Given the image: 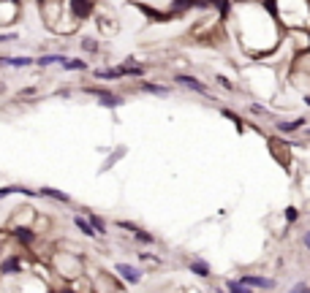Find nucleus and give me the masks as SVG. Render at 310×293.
<instances>
[{
    "label": "nucleus",
    "mask_w": 310,
    "mask_h": 293,
    "mask_svg": "<svg viewBox=\"0 0 310 293\" xmlns=\"http://www.w3.org/2000/svg\"><path fill=\"white\" fill-rule=\"evenodd\" d=\"M231 17H237L234 30H237L242 49L256 63H267L269 54H275V49L283 44L286 30L269 14V8L264 3H240L231 11Z\"/></svg>",
    "instance_id": "obj_1"
},
{
    "label": "nucleus",
    "mask_w": 310,
    "mask_h": 293,
    "mask_svg": "<svg viewBox=\"0 0 310 293\" xmlns=\"http://www.w3.org/2000/svg\"><path fill=\"white\" fill-rule=\"evenodd\" d=\"M283 30H310V0H264Z\"/></svg>",
    "instance_id": "obj_2"
},
{
    "label": "nucleus",
    "mask_w": 310,
    "mask_h": 293,
    "mask_svg": "<svg viewBox=\"0 0 310 293\" xmlns=\"http://www.w3.org/2000/svg\"><path fill=\"white\" fill-rule=\"evenodd\" d=\"M85 95H93V98H98V103L104 106V109H117V106L125 103V95L120 93H112V90L106 87H98V84H90V87H82Z\"/></svg>",
    "instance_id": "obj_3"
},
{
    "label": "nucleus",
    "mask_w": 310,
    "mask_h": 293,
    "mask_svg": "<svg viewBox=\"0 0 310 293\" xmlns=\"http://www.w3.org/2000/svg\"><path fill=\"white\" fill-rule=\"evenodd\" d=\"M171 82L177 84L180 90H188V93H196V95H204V98H212V90L207 82H201V79L191 76V73H174V79Z\"/></svg>",
    "instance_id": "obj_4"
},
{
    "label": "nucleus",
    "mask_w": 310,
    "mask_h": 293,
    "mask_svg": "<svg viewBox=\"0 0 310 293\" xmlns=\"http://www.w3.org/2000/svg\"><path fill=\"white\" fill-rule=\"evenodd\" d=\"M308 128V117H294V120H278L275 122V133L278 136H294L299 130Z\"/></svg>",
    "instance_id": "obj_5"
},
{
    "label": "nucleus",
    "mask_w": 310,
    "mask_h": 293,
    "mask_svg": "<svg viewBox=\"0 0 310 293\" xmlns=\"http://www.w3.org/2000/svg\"><path fill=\"white\" fill-rule=\"evenodd\" d=\"M114 271H117L120 277H123L125 282H128V285H139L141 282V269L139 266H134V264H125V261H120V264H114Z\"/></svg>",
    "instance_id": "obj_6"
},
{
    "label": "nucleus",
    "mask_w": 310,
    "mask_h": 293,
    "mask_svg": "<svg viewBox=\"0 0 310 293\" xmlns=\"http://www.w3.org/2000/svg\"><path fill=\"white\" fill-rule=\"evenodd\" d=\"M237 280L248 288H258V291H272V288H275V280L261 277V274H242V277H237Z\"/></svg>",
    "instance_id": "obj_7"
},
{
    "label": "nucleus",
    "mask_w": 310,
    "mask_h": 293,
    "mask_svg": "<svg viewBox=\"0 0 310 293\" xmlns=\"http://www.w3.org/2000/svg\"><path fill=\"white\" fill-rule=\"evenodd\" d=\"M136 93H147V95H169L171 93V87L169 84H158V82H139L136 84Z\"/></svg>",
    "instance_id": "obj_8"
},
{
    "label": "nucleus",
    "mask_w": 310,
    "mask_h": 293,
    "mask_svg": "<svg viewBox=\"0 0 310 293\" xmlns=\"http://www.w3.org/2000/svg\"><path fill=\"white\" fill-rule=\"evenodd\" d=\"M93 76L98 79V82H112V79H125V71H123V65H114V68H95Z\"/></svg>",
    "instance_id": "obj_9"
},
{
    "label": "nucleus",
    "mask_w": 310,
    "mask_h": 293,
    "mask_svg": "<svg viewBox=\"0 0 310 293\" xmlns=\"http://www.w3.org/2000/svg\"><path fill=\"white\" fill-rule=\"evenodd\" d=\"M19 271H22V258H19V255H8V258L0 261V274L3 277L19 274Z\"/></svg>",
    "instance_id": "obj_10"
},
{
    "label": "nucleus",
    "mask_w": 310,
    "mask_h": 293,
    "mask_svg": "<svg viewBox=\"0 0 310 293\" xmlns=\"http://www.w3.org/2000/svg\"><path fill=\"white\" fill-rule=\"evenodd\" d=\"M11 234H14V239H17L19 244H25V247H33V244H35V239H38V236H35V231H33V228H28V225H17V228H14Z\"/></svg>",
    "instance_id": "obj_11"
},
{
    "label": "nucleus",
    "mask_w": 310,
    "mask_h": 293,
    "mask_svg": "<svg viewBox=\"0 0 310 293\" xmlns=\"http://www.w3.org/2000/svg\"><path fill=\"white\" fill-rule=\"evenodd\" d=\"M93 14V0H71V17L87 19Z\"/></svg>",
    "instance_id": "obj_12"
},
{
    "label": "nucleus",
    "mask_w": 310,
    "mask_h": 293,
    "mask_svg": "<svg viewBox=\"0 0 310 293\" xmlns=\"http://www.w3.org/2000/svg\"><path fill=\"white\" fill-rule=\"evenodd\" d=\"M35 65L33 57H6V54H0V68H30Z\"/></svg>",
    "instance_id": "obj_13"
},
{
    "label": "nucleus",
    "mask_w": 310,
    "mask_h": 293,
    "mask_svg": "<svg viewBox=\"0 0 310 293\" xmlns=\"http://www.w3.org/2000/svg\"><path fill=\"white\" fill-rule=\"evenodd\" d=\"M38 198H49V201H57V204H71V195L57 188H41L38 190Z\"/></svg>",
    "instance_id": "obj_14"
},
{
    "label": "nucleus",
    "mask_w": 310,
    "mask_h": 293,
    "mask_svg": "<svg viewBox=\"0 0 310 293\" xmlns=\"http://www.w3.org/2000/svg\"><path fill=\"white\" fill-rule=\"evenodd\" d=\"M188 269H191L196 277H204V280L207 277H212V269H210V264H207L204 258H193L191 264H188Z\"/></svg>",
    "instance_id": "obj_15"
},
{
    "label": "nucleus",
    "mask_w": 310,
    "mask_h": 293,
    "mask_svg": "<svg viewBox=\"0 0 310 293\" xmlns=\"http://www.w3.org/2000/svg\"><path fill=\"white\" fill-rule=\"evenodd\" d=\"M74 225H76L79 231H82V234L87 236V239H95V236H98V234H95V228L90 225V220H87L85 215H74Z\"/></svg>",
    "instance_id": "obj_16"
},
{
    "label": "nucleus",
    "mask_w": 310,
    "mask_h": 293,
    "mask_svg": "<svg viewBox=\"0 0 310 293\" xmlns=\"http://www.w3.org/2000/svg\"><path fill=\"white\" fill-rule=\"evenodd\" d=\"M85 217L90 220V225L95 228V234L98 236H106V220L101 215H95V212H90V209H85Z\"/></svg>",
    "instance_id": "obj_17"
},
{
    "label": "nucleus",
    "mask_w": 310,
    "mask_h": 293,
    "mask_svg": "<svg viewBox=\"0 0 310 293\" xmlns=\"http://www.w3.org/2000/svg\"><path fill=\"white\" fill-rule=\"evenodd\" d=\"M125 155H128V146H117V149H114V152H112V155H109V158H106V160H104V166H101V171H109V169H112V166L117 163V160H123V158H125Z\"/></svg>",
    "instance_id": "obj_18"
},
{
    "label": "nucleus",
    "mask_w": 310,
    "mask_h": 293,
    "mask_svg": "<svg viewBox=\"0 0 310 293\" xmlns=\"http://www.w3.org/2000/svg\"><path fill=\"white\" fill-rule=\"evenodd\" d=\"M65 60V54H41V57H35V65L38 68H49V65H60Z\"/></svg>",
    "instance_id": "obj_19"
},
{
    "label": "nucleus",
    "mask_w": 310,
    "mask_h": 293,
    "mask_svg": "<svg viewBox=\"0 0 310 293\" xmlns=\"http://www.w3.org/2000/svg\"><path fill=\"white\" fill-rule=\"evenodd\" d=\"M63 71H87V60H79V57H65L60 63Z\"/></svg>",
    "instance_id": "obj_20"
},
{
    "label": "nucleus",
    "mask_w": 310,
    "mask_h": 293,
    "mask_svg": "<svg viewBox=\"0 0 310 293\" xmlns=\"http://www.w3.org/2000/svg\"><path fill=\"white\" fill-rule=\"evenodd\" d=\"M79 47H82V52H87V54H98L101 52V44L95 41L93 35H85L82 41H79Z\"/></svg>",
    "instance_id": "obj_21"
},
{
    "label": "nucleus",
    "mask_w": 310,
    "mask_h": 293,
    "mask_svg": "<svg viewBox=\"0 0 310 293\" xmlns=\"http://www.w3.org/2000/svg\"><path fill=\"white\" fill-rule=\"evenodd\" d=\"M248 112L251 114H256V117H275V114H272V109H267V106H261V103H256V100H253V103H248Z\"/></svg>",
    "instance_id": "obj_22"
},
{
    "label": "nucleus",
    "mask_w": 310,
    "mask_h": 293,
    "mask_svg": "<svg viewBox=\"0 0 310 293\" xmlns=\"http://www.w3.org/2000/svg\"><path fill=\"white\" fill-rule=\"evenodd\" d=\"M215 84H218L221 90H226V93H237V84L231 82L228 76H223V73H215Z\"/></svg>",
    "instance_id": "obj_23"
},
{
    "label": "nucleus",
    "mask_w": 310,
    "mask_h": 293,
    "mask_svg": "<svg viewBox=\"0 0 310 293\" xmlns=\"http://www.w3.org/2000/svg\"><path fill=\"white\" fill-rule=\"evenodd\" d=\"M226 291L228 293H253V288L242 285L240 280H226Z\"/></svg>",
    "instance_id": "obj_24"
},
{
    "label": "nucleus",
    "mask_w": 310,
    "mask_h": 293,
    "mask_svg": "<svg viewBox=\"0 0 310 293\" xmlns=\"http://www.w3.org/2000/svg\"><path fill=\"white\" fill-rule=\"evenodd\" d=\"M134 239L141 242V244H155V236H152L150 231H144V228H136L134 231Z\"/></svg>",
    "instance_id": "obj_25"
},
{
    "label": "nucleus",
    "mask_w": 310,
    "mask_h": 293,
    "mask_svg": "<svg viewBox=\"0 0 310 293\" xmlns=\"http://www.w3.org/2000/svg\"><path fill=\"white\" fill-rule=\"evenodd\" d=\"M283 220H286L288 225H294L299 220V209H297V206H286V212H283Z\"/></svg>",
    "instance_id": "obj_26"
},
{
    "label": "nucleus",
    "mask_w": 310,
    "mask_h": 293,
    "mask_svg": "<svg viewBox=\"0 0 310 293\" xmlns=\"http://www.w3.org/2000/svg\"><path fill=\"white\" fill-rule=\"evenodd\" d=\"M221 114H223V117H228V120H231V122H234V125H237V128H240V130H242V128H245V122H242V120H240V117H237V114H234V112H231V109H221Z\"/></svg>",
    "instance_id": "obj_27"
},
{
    "label": "nucleus",
    "mask_w": 310,
    "mask_h": 293,
    "mask_svg": "<svg viewBox=\"0 0 310 293\" xmlns=\"http://www.w3.org/2000/svg\"><path fill=\"white\" fill-rule=\"evenodd\" d=\"M117 228H123V231H131V234H134V231L139 228V225H136V223H131V220H117Z\"/></svg>",
    "instance_id": "obj_28"
},
{
    "label": "nucleus",
    "mask_w": 310,
    "mask_h": 293,
    "mask_svg": "<svg viewBox=\"0 0 310 293\" xmlns=\"http://www.w3.org/2000/svg\"><path fill=\"white\" fill-rule=\"evenodd\" d=\"M288 293H310V285H308V282L302 280V282H297V285H294V288H291V291H288Z\"/></svg>",
    "instance_id": "obj_29"
},
{
    "label": "nucleus",
    "mask_w": 310,
    "mask_h": 293,
    "mask_svg": "<svg viewBox=\"0 0 310 293\" xmlns=\"http://www.w3.org/2000/svg\"><path fill=\"white\" fill-rule=\"evenodd\" d=\"M35 93H38V87H25V90H19V98H30Z\"/></svg>",
    "instance_id": "obj_30"
},
{
    "label": "nucleus",
    "mask_w": 310,
    "mask_h": 293,
    "mask_svg": "<svg viewBox=\"0 0 310 293\" xmlns=\"http://www.w3.org/2000/svg\"><path fill=\"white\" fill-rule=\"evenodd\" d=\"M11 41H17L14 33H0V44H11Z\"/></svg>",
    "instance_id": "obj_31"
},
{
    "label": "nucleus",
    "mask_w": 310,
    "mask_h": 293,
    "mask_svg": "<svg viewBox=\"0 0 310 293\" xmlns=\"http://www.w3.org/2000/svg\"><path fill=\"white\" fill-rule=\"evenodd\" d=\"M302 244H305V250H310V231H305L302 234Z\"/></svg>",
    "instance_id": "obj_32"
},
{
    "label": "nucleus",
    "mask_w": 310,
    "mask_h": 293,
    "mask_svg": "<svg viewBox=\"0 0 310 293\" xmlns=\"http://www.w3.org/2000/svg\"><path fill=\"white\" fill-rule=\"evenodd\" d=\"M55 95H60V98H71V90H57Z\"/></svg>",
    "instance_id": "obj_33"
},
{
    "label": "nucleus",
    "mask_w": 310,
    "mask_h": 293,
    "mask_svg": "<svg viewBox=\"0 0 310 293\" xmlns=\"http://www.w3.org/2000/svg\"><path fill=\"white\" fill-rule=\"evenodd\" d=\"M0 93H6V84H3V82H0Z\"/></svg>",
    "instance_id": "obj_34"
},
{
    "label": "nucleus",
    "mask_w": 310,
    "mask_h": 293,
    "mask_svg": "<svg viewBox=\"0 0 310 293\" xmlns=\"http://www.w3.org/2000/svg\"><path fill=\"white\" fill-rule=\"evenodd\" d=\"M305 136H308V139H310V128H305Z\"/></svg>",
    "instance_id": "obj_35"
},
{
    "label": "nucleus",
    "mask_w": 310,
    "mask_h": 293,
    "mask_svg": "<svg viewBox=\"0 0 310 293\" xmlns=\"http://www.w3.org/2000/svg\"><path fill=\"white\" fill-rule=\"evenodd\" d=\"M0 252H3V242H0Z\"/></svg>",
    "instance_id": "obj_36"
},
{
    "label": "nucleus",
    "mask_w": 310,
    "mask_h": 293,
    "mask_svg": "<svg viewBox=\"0 0 310 293\" xmlns=\"http://www.w3.org/2000/svg\"><path fill=\"white\" fill-rule=\"evenodd\" d=\"M38 3H47V0H38Z\"/></svg>",
    "instance_id": "obj_37"
}]
</instances>
